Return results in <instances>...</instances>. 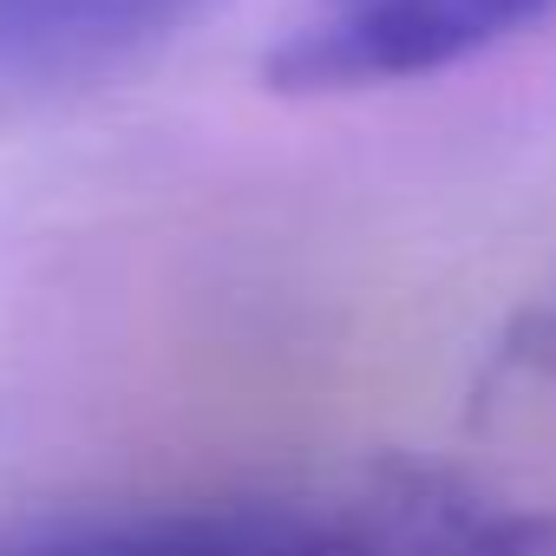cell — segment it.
Returning <instances> with one entry per match:
<instances>
[{
  "instance_id": "obj_1",
  "label": "cell",
  "mask_w": 556,
  "mask_h": 556,
  "mask_svg": "<svg viewBox=\"0 0 556 556\" xmlns=\"http://www.w3.org/2000/svg\"><path fill=\"white\" fill-rule=\"evenodd\" d=\"M0 556H393L387 465L341 491L190 497L47 517L8 530Z\"/></svg>"
},
{
  "instance_id": "obj_2",
  "label": "cell",
  "mask_w": 556,
  "mask_h": 556,
  "mask_svg": "<svg viewBox=\"0 0 556 556\" xmlns=\"http://www.w3.org/2000/svg\"><path fill=\"white\" fill-rule=\"evenodd\" d=\"M543 0H302L262 53L275 92H374L413 86L497 47Z\"/></svg>"
},
{
  "instance_id": "obj_3",
  "label": "cell",
  "mask_w": 556,
  "mask_h": 556,
  "mask_svg": "<svg viewBox=\"0 0 556 556\" xmlns=\"http://www.w3.org/2000/svg\"><path fill=\"white\" fill-rule=\"evenodd\" d=\"M203 0H0V73L79 79L105 73L164 34H177Z\"/></svg>"
},
{
  "instance_id": "obj_5",
  "label": "cell",
  "mask_w": 556,
  "mask_h": 556,
  "mask_svg": "<svg viewBox=\"0 0 556 556\" xmlns=\"http://www.w3.org/2000/svg\"><path fill=\"white\" fill-rule=\"evenodd\" d=\"M530 361H543V367H556V308L530 321Z\"/></svg>"
},
{
  "instance_id": "obj_4",
  "label": "cell",
  "mask_w": 556,
  "mask_h": 556,
  "mask_svg": "<svg viewBox=\"0 0 556 556\" xmlns=\"http://www.w3.org/2000/svg\"><path fill=\"white\" fill-rule=\"evenodd\" d=\"M393 556H556V510L484 497L458 478L387 465Z\"/></svg>"
}]
</instances>
